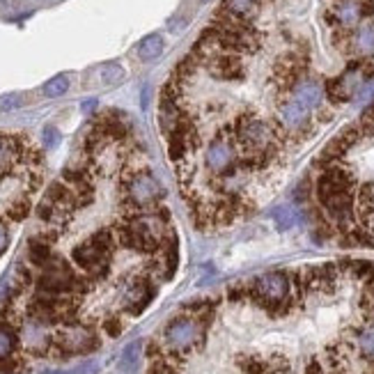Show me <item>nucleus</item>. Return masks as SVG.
Returning a JSON list of instances; mask_svg holds the SVG:
<instances>
[{
	"label": "nucleus",
	"instance_id": "obj_1",
	"mask_svg": "<svg viewBox=\"0 0 374 374\" xmlns=\"http://www.w3.org/2000/svg\"><path fill=\"white\" fill-rule=\"evenodd\" d=\"M234 143L243 152V163L251 168H262L276 154L278 131L276 126L253 115H241L232 126Z\"/></svg>",
	"mask_w": 374,
	"mask_h": 374
},
{
	"label": "nucleus",
	"instance_id": "obj_2",
	"mask_svg": "<svg viewBox=\"0 0 374 374\" xmlns=\"http://www.w3.org/2000/svg\"><path fill=\"white\" fill-rule=\"evenodd\" d=\"M163 232H166L163 214H131L120 225V241L126 248L154 253L163 241Z\"/></svg>",
	"mask_w": 374,
	"mask_h": 374
},
{
	"label": "nucleus",
	"instance_id": "obj_3",
	"mask_svg": "<svg viewBox=\"0 0 374 374\" xmlns=\"http://www.w3.org/2000/svg\"><path fill=\"white\" fill-rule=\"evenodd\" d=\"M294 278L285 271H269L253 280L251 294L264 308H285L294 298Z\"/></svg>",
	"mask_w": 374,
	"mask_h": 374
},
{
	"label": "nucleus",
	"instance_id": "obj_4",
	"mask_svg": "<svg viewBox=\"0 0 374 374\" xmlns=\"http://www.w3.org/2000/svg\"><path fill=\"white\" fill-rule=\"evenodd\" d=\"M111 251H113V234L108 230L95 232L74 248V262L85 273H90V276H104L108 269V262H111Z\"/></svg>",
	"mask_w": 374,
	"mask_h": 374
},
{
	"label": "nucleus",
	"instance_id": "obj_5",
	"mask_svg": "<svg viewBox=\"0 0 374 374\" xmlns=\"http://www.w3.org/2000/svg\"><path fill=\"white\" fill-rule=\"evenodd\" d=\"M205 340V328L193 317H177L163 331V342L172 354H188Z\"/></svg>",
	"mask_w": 374,
	"mask_h": 374
},
{
	"label": "nucleus",
	"instance_id": "obj_6",
	"mask_svg": "<svg viewBox=\"0 0 374 374\" xmlns=\"http://www.w3.org/2000/svg\"><path fill=\"white\" fill-rule=\"evenodd\" d=\"M122 188H124L126 205H131L133 209L154 207L166 195V188L161 186V181L152 172H135V175L126 177Z\"/></svg>",
	"mask_w": 374,
	"mask_h": 374
},
{
	"label": "nucleus",
	"instance_id": "obj_7",
	"mask_svg": "<svg viewBox=\"0 0 374 374\" xmlns=\"http://www.w3.org/2000/svg\"><path fill=\"white\" fill-rule=\"evenodd\" d=\"M368 78H370L368 65H365V62H354V65L346 67L337 78L328 80L326 97L331 99L333 104L349 102L351 97L361 92V88L368 83Z\"/></svg>",
	"mask_w": 374,
	"mask_h": 374
},
{
	"label": "nucleus",
	"instance_id": "obj_8",
	"mask_svg": "<svg viewBox=\"0 0 374 374\" xmlns=\"http://www.w3.org/2000/svg\"><path fill=\"white\" fill-rule=\"evenodd\" d=\"M370 14H372V0H337L331 14H328V21L335 28L349 32L354 28H358L365 16Z\"/></svg>",
	"mask_w": 374,
	"mask_h": 374
},
{
	"label": "nucleus",
	"instance_id": "obj_9",
	"mask_svg": "<svg viewBox=\"0 0 374 374\" xmlns=\"http://www.w3.org/2000/svg\"><path fill=\"white\" fill-rule=\"evenodd\" d=\"M205 163L212 175L216 177H227L234 170L236 163V152L234 143L225 135H218L216 140H212L205 150Z\"/></svg>",
	"mask_w": 374,
	"mask_h": 374
},
{
	"label": "nucleus",
	"instance_id": "obj_10",
	"mask_svg": "<svg viewBox=\"0 0 374 374\" xmlns=\"http://www.w3.org/2000/svg\"><path fill=\"white\" fill-rule=\"evenodd\" d=\"M35 159H37V152L23 138L0 133V179L10 175L12 168L19 161H35Z\"/></svg>",
	"mask_w": 374,
	"mask_h": 374
},
{
	"label": "nucleus",
	"instance_id": "obj_11",
	"mask_svg": "<svg viewBox=\"0 0 374 374\" xmlns=\"http://www.w3.org/2000/svg\"><path fill=\"white\" fill-rule=\"evenodd\" d=\"M344 193H354V179L344 168H328L322 172V177L317 181V198L319 203H324L328 198L335 195H344Z\"/></svg>",
	"mask_w": 374,
	"mask_h": 374
},
{
	"label": "nucleus",
	"instance_id": "obj_12",
	"mask_svg": "<svg viewBox=\"0 0 374 374\" xmlns=\"http://www.w3.org/2000/svg\"><path fill=\"white\" fill-rule=\"evenodd\" d=\"M56 344L62 354H85L97 344V337L85 326H65L58 333Z\"/></svg>",
	"mask_w": 374,
	"mask_h": 374
},
{
	"label": "nucleus",
	"instance_id": "obj_13",
	"mask_svg": "<svg viewBox=\"0 0 374 374\" xmlns=\"http://www.w3.org/2000/svg\"><path fill=\"white\" fill-rule=\"evenodd\" d=\"M205 65L209 67V71H212L216 78H223V80H241L246 74L239 56L227 53V51H216Z\"/></svg>",
	"mask_w": 374,
	"mask_h": 374
},
{
	"label": "nucleus",
	"instance_id": "obj_14",
	"mask_svg": "<svg viewBox=\"0 0 374 374\" xmlns=\"http://www.w3.org/2000/svg\"><path fill=\"white\" fill-rule=\"evenodd\" d=\"M346 47H349V51L361 60L374 58V23L365 21L358 28L346 32Z\"/></svg>",
	"mask_w": 374,
	"mask_h": 374
},
{
	"label": "nucleus",
	"instance_id": "obj_15",
	"mask_svg": "<svg viewBox=\"0 0 374 374\" xmlns=\"http://www.w3.org/2000/svg\"><path fill=\"white\" fill-rule=\"evenodd\" d=\"M291 99L313 113L315 108H319L324 102V88L315 78H301L298 83L291 88Z\"/></svg>",
	"mask_w": 374,
	"mask_h": 374
},
{
	"label": "nucleus",
	"instance_id": "obj_16",
	"mask_svg": "<svg viewBox=\"0 0 374 374\" xmlns=\"http://www.w3.org/2000/svg\"><path fill=\"white\" fill-rule=\"evenodd\" d=\"M154 296V285L147 278H135L124 291V308L129 313H140L147 308V303Z\"/></svg>",
	"mask_w": 374,
	"mask_h": 374
},
{
	"label": "nucleus",
	"instance_id": "obj_17",
	"mask_svg": "<svg viewBox=\"0 0 374 374\" xmlns=\"http://www.w3.org/2000/svg\"><path fill=\"white\" fill-rule=\"evenodd\" d=\"M278 120L287 131H301L310 120V111L294 99H287L278 106Z\"/></svg>",
	"mask_w": 374,
	"mask_h": 374
},
{
	"label": "nucleus",
	"instance_id": "obj_18",
	"mask_svg": "<svg viewBox=\"0 0 374 374\" xmlns=\"http://www.w3.org/2000/svg\"><path fill=\"white\" fill-rule=\"evenodd\" d=\"M23 342L30 351H47L51 344V337H49L47 328H44V324L35 319V322L25 324L23 328Z\"/></svg>",
	"mask_w": 374,
	"mask_h": 374
},
{
	"label": "nucleus",
	"instance_id": "obj_19",
	"mask_svg": "<svg viewBox=\"0 0 374 374\" xmlns=\"http://www.w3.org/2000/svg\"><path fill=\"white\" fill-rule=\"evenodd\" d=\"M260 3H262V0H223L221 12L230 14L232 19H236V21H246V23H248L251 16L258 14Z\"/></svg>",
	"mask_w": 374,
	"mask_h": 374
},
{
	"label": "nucleus",
	"instance_id": "obj_20",
	"mask_svg": "<svg viewBox=\"0 0 374 374\" xmlns=\"http://www.w3.org/2000/svg\"><path fill=\"white\" fill-rule=\"evenodd\" d=\"M356 209H358L361 221L368 225L374 218V181H368L356 193Z\"/></svg>",
	"mask_w": 374,
	"mask_h": 374
},
{
	"label": "nucleus",
	"instance_id": "obj_21",
	"mask_svg": "<svg viewBox=\"0 0 374 374\" xmlns=\"http://www.w3.org/2000/svg\"><path fill=\"white\" fill-rule=\"evenodd\" d=\"M273 223H276V227L280 232H287L291 230V227H296L301 223V212L294 207V205H280L273 209Z\"/></svg>",
	"mask_w": 374,
	"mask_h": 374
},
{
	"label": "nucleus",
	"instance_id": "obj_22",
	"mask_svg": "<svg viewBox=\"0 0 374 374\" xmlns=\"http://www.w3.org/2000/svg\"><path fill=\"white\" fill-rule=\"evenodd\" d=\"M354 344L363 358L374 363V324H365L354 333Z\"/></svg>",
	"mask_w": 374,
	"mask_h": 374
},
{
	"label": "nucleus",
	"instance_id": "obj_23",
	"mask_svg": "<svg viewBox=\"0 0 374 374\" xmlns=\"http://www.w3.org/2000/svg\"><path fill=\"white\" fill-rule=\"evenodd\" d=\"M163 47H166V44H163L161 35H147V37L140 40L135 53H138V58L143 62H152V60H157L161 53H163Z\"/></svg>",
	"mask_w": 374,
	"mask_h": 374
},
{
	"label": "nucleus",
	"instance_id": "obj_24",
	"mask_svg": "<svg viewBox=\"0 0 374 374\" xmlns=\"http://www.w3.org/2000/svg\"><path fill=\"white\" fill-rule=\"evenodd\" d=\"M140 354H143V342L135 340L131 344H126L122 349V356H120V365L124 372H133L135 368H138L140 363Z\"/></svg>",
	"mask_w": 374,
	"mask_h": 374
},
{
	"label": "nucleus",
	"instance_id": "obj_25",
	"mask_svg": "<svg viewBox=\"0 0 374 374\" xmlns=\"http://www.w3.org/2000/svg\"><path fill=\"white\" fill-rule=\"evenodd\" d=\"M124 78H126V71L122 65H117V62H108V65L99 69V80H102V85H108V88L120 85Z\"/></svg>",
	"mask_w": 374,
	"mask_h": 374
},
{
	"label": "nucleus",
	"instance_id": "obj_26",
	"mask_svg": "<svg viewBox=\"0 0 374 374\" xmlns=\"http://www.w3.org/2000/svg\"><path fill=\"white\" fill-rule=\"evenodd\" d=\"M16 349V335L12 328L0 326V361H7Z\"/></svg>",
	"mask_w": 374,
	"mask_h": 374
},
{
	"label": "nucleus",
	"instance_id": "obj_27",
	"mask_svg": "<svg viewBox=\"0 0 374 374\" xmlns=\"http://www.w3.org/2000/svg\"><path fill=\"white\" fill-rule=\"evenodd\" d=\"M69 90V76H56V78H51L47 85H44V97H49V99H56V97H62Z\"/></svg>",
	"mask_w": 374,
	"mask_h": 374
},
{
	"label": "nucleus",
	"instance_id": "obj_28",
	"mask_svg": "<svg viewBox=\"0 0 374 374\" xmlns=\"http://www.w3.org/2000/svg\"><path fill=\"white\" fill-rule=\"evenodd\" d=\"M21 106H23V95H19V92L0 97V113H10V111H16V108H21Z\"/></svg>",
	"mask_w": 374,
	"mask_h": 374
},
{
	"label": "nucleus",
	"instance_id": "obj_29",
	"mask_svg": "<svg viewBox=\"0 0 374 374\" xmlns=\"http://www.w3.org/2000/svg\"><path fill=\"white\" fill-rule=\"evenodd\" d=\"M23 7H25V0H0V14L12 16L16 12H23Z\"/></svg>",
	"mask_w": 374,
	"mask_h": 374
},
{
	"label": "nucleus",
	"instance_id": "obj_30",
	"mask_svg": "<svg viewBox=\"0 0 374 374\" xmlns=\"http://www.w3.org/2000/svg\"><path fill=\"white\" fill-rule=\"evenodd\" d=\"M44 143H47L49 150H53L60 143V133L56 126H47V129H44Z\"/></svg>",
	"mask_w": 374,
	"mask_h": 374
},
{
	"label": "nucleus",
	"instance_id": "obj_31",
	"mask_svg": "<svg viewBox=\"0 0 374 374\" xmlns=\"http://www.w3.org/2000/svg\"><path fill=\"white\" fill-rule=\"evenodd\" d=\"M7 248H10V230H7V225L0 221V258H3Z\"/></svg>",
	"mask_w": 374,
	"mask_h": 374
},
{
	"label": "nucleus",
	"instance_id": "obj_32",
	"mask_svg": "<svg viewBox=\"0 0 374 374\" xmlns=\"http://www.w3.org/2000/svg\"><path fill=\"white\" fill-rule=\"evenodd\" d=\"M356 97H358L361 102H372V99H374V80H368V83L361 88V92Z\"/></svg>",
	"mask_w": 374,
	"mask_h": 374
},
{
	"label": "nucleus",
	"instance_id": "obj_33",
	"mask_svg": "<svg viewBox=\"0 0 374 374\" xmlns=\"http://www.w3.org/2000/svg\"><path fill=\"white\" fill-rule=\"evenodd\" d=\"M95 104H97V102H88V104H83V113H90V111H92Z\"/></svg>",
	"mask_w": 374,
	"mask_h": 374
},
{
	"label": "nucleus",
	"instance_id": "obj_34",
	"mask_svg": "<svg viewBox=\"0 0 374 374\" xmlns=\"http://www.w3.org/2000/svg\"><path fill=\"white\" fill-rule=\"evenodd\" d=\"M203 3H209V0H203Z\"/></svg>",
	"mask_w": 374,
	"mask_h": 374
}]
</instances>
